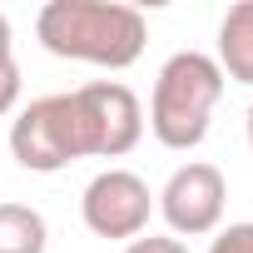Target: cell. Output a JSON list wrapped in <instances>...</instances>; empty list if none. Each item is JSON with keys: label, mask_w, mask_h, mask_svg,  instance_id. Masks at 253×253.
Returning a JSON list of instances; mask_svg holds the SVG:
<instances>
[{"label": "cell", "mask_w": 253, "mask_h": 253, "mask_svg": "<svg viewBox=\"0 0 253 253\" xmlns=\"http://www.w3.org/2000/svg\"><path fill=\"white\" fill-rule=\"evenodd\" d=\"M35 35L60 60L129 70L144 55L149 25L134 5H119V0H50L35 15Z\"/></svg>", "instance_id": "cell-1"}, {"label": "cell", "mask_w": 253, "mask_h": 253, "mask_svg": "<svg viewBox=\"0 0 253 253\" xmlns=\"http://www.w3.org/2000/svg\"><path fill=\"white\" fill-rule=\"evenodd\" d=\"M223 70L213 65V55L204 50H179L159 65V80H154V94H149V134L174 149V154H189L209 139V119H213V104L223 99Z\"/></svg>", "instance_id": "cell-2"}, {"label": "cell", "mask_w": 253, "mask_h": 253, "mask_svg": "<svg viewBox=\"0 0 253 253\" xmlns=\"http://www.w3.org/2000/svg\"><path fill=\"white\" fill-rule=\"evenodd\" d=\"M10 154L30 174H60L75 159H89L75 89L70 94H40L10 119Z\"/></svg>", "instance_id": "cell-3"}, {"label": "cell", "mask_w": 253, "mask_h": 253, "mask_svg": "<svg viewBox=\"0 0 253 253\" xmlns=\"http://www.w3.org/2000/svg\"><path fill=\"white\" fill-rule=\"evenodd\" d=\"M154 209L159 218L169 223V233L184 243V238H209L218 233L223 223V209H228V179L218 164L209 159H189L169 174V184L154 194Z\"/></svg>", "instance_id": "cell-4"}, {"label": "cell", "mask_w": 253, "mask_h": 253, "mask_svg": "<svg viewBox=\"0 0 253 253\" xmlns=\"http://www.w3.org/2000/svg\"><path fill=\"white\" fill-rule=\"evenodd\" d=\"M80 124H84V154L89 159H124L144 139V104L119 80H89L75 89Z\"/></svg>", "instance_id": "cell-5"}, {"label": "cell", "mask_w": 253, "mask_h": 253, "mask_svg": "<svg viewBox=\"0 0 253 253\" xmlns=\"http://www.w3.org/2000/svg\"><path fill=\"white\" fill-rule=\"evenodd\" d=\"M154 194L134 169H99L80 194V218L94 238H139L149 233Z\"/></svg>", "instance_id": "cell-6"}, {"label": "cell", "mask_w": 253, "mask_h": 253, "mask_svg": "<svg viewBox=\"0 0 253 253\" xmlns=\"http://www.w3.org/2000/svg\"><path fill=\"white\" fill-rule=\"evenodd\" d=\"M213 65L223 70V80H233V84H253V0H238V5L223 10Z\"/></svg>", "instance_id": "cell-7"}, {"label": "cell", "mask_w": 253, "mask_h": 253, "mask_svg": "<svg viewBox=\"0 0 253 253\" xmlns=\"http://www.w3.org/2000/svg\"><path fill=\"white\" fill-rule=\"evenodd\" d=\"M50 228L30 204H0V253H45Z\"/></svg>", "instance_id": "cell-8"}, {"label": "cell", "mask_w": 253, "mask_h": 253, "mask_svg": "<svg viewBox=\"0 0 253 253\" xmlns=\"http://www.w3.org/2000/svg\"><path fill=\"white\" fill-rule=\"evenodd\" d=\"M209 253H253V223H228L213 233Z\"/></svg>", "instance_id": "cell-9"}, {"label": "cell", "mask_w": 253, "mask_h": 253, "mask_svg": "<svg viewBox=\"0 0 253 253\" xmlns=\"http://www.w3.org/2000/svg\"><path fill=\"white\" fill-rule=\"evenodd\" d=\"M20 104V65L15 60H0V119Z\"/></svg>", "instance_id": "cell-10"}, {"label": "cell", "mask_w": 253, "mask_h": 253, "mask_svg": "<svg viewBox=\"0 0 253 253\" xmlns=\"http://www.w3.org/2000/svg\"><path fill=\"white\" fill-rule=\"evenodd\" d=\"M124 253H189L174 233H139L134 243H124Z\"/></svg>", "instance_id": "cell-11"}, {"label": "cell", "mask_w": 253, "mask_h": 253, "mask_svg": "<svg viewBox=\"0 0 253 253\" xmlns=\"http://www.w3.org/2000/svg\"><path fill=\"white\" fill-rule=\"evenodd\" d=\"M0 60H15V30H10L5 10H0Z\"/></svg>", "instance_id": "cell-12"}, {"label": "cell", "mask_w": 253, "mask_h": 253, "mask_svg": "<svg viewBox=\"0 0 253 253\" xmlns=\"http://www.w3.org/2000/svg\"><path fill=\"white\" fill-rule=\"evenodd\" d=\"M243 124H248V149H253V104H248V119Z\"/></svg>", "instance_id": "cell-13"}]
</instances>
